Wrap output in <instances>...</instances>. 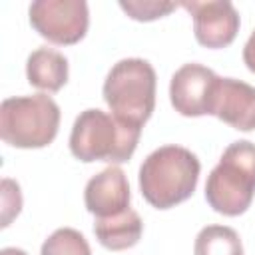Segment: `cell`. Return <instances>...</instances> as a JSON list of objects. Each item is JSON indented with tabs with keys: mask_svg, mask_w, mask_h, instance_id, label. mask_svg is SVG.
I'll list each match as a JSON object with an SVG mask.
<instances>
[{
	"mask_svg": "<svg viewBox=\"0 0 255 255\" xmlns=\"http://www.w3.org/2000/svg\"><path fill=\"white\" fill-rule=\"evenodd\" d=\"M143 231V221L137 211L131 207L124 211L122 215L104 217L94 221V233L96 239L110 251H124L133 247Z\"/></svg>",
	"mask_w": 255,
	"mask_h": 255,
	"instance_id": "obj_12",
	"label": "cell"
},
{
	"mask_svg": "<svg viewBox=\"0 0 255 255\" xmlns=\"http://www.w3.org/2000/svg\"><path fill=\"white\" fill-rule=\"evenodd\" d=\"M104 100L118 120L141 128L155 108L153 66L141 58L114 64L104 82Z\"/></svg>",
	"mask_w": 255,
	"mask_h": 255,
	"instance_id": "obj_4",
	"label": "cell"
},
{
	"mask_svg": "<svg viewBox=\"0 0 255 255\" xmlns=\"http://www.w3.org/2000/svg\"><path fill=\"white\" fill-rule=\"evenodd\" d=\"M0 255H28V253L22 251V249H18V247H4L0 251Z\"/></svg>",
	"mask_w": 255,
	"mask_h": 255,
	"instance_id": "obj_18",
	"label": "cell"
},
{
	"mask_svg": "<svg viewBox=\"0 0 255 255\" xmlns=\"http://www.w3.org/2000/svg\"><path fill=\"white\" fill-rule=\"evenodd\" d=\"M243 62L249 68V72L255 74V30H253V34L249 36V40L243 48Z\"/></svg>",
	"mask_w": 255,
	"mask_h": 255,
	"instance_id": "obj_17",
	"label": "cell"
},
{
	"mask_svg": "<svg viewBox=\"0 0 255 255\" xmlns=\"http://www.w3.org/2000/svg\"><path fill=\"white\" fill-rule=\"evenodd\" d=\"M141 128L118 120L114 114H106L98 108L84 110L70 133V151L76 159L124 163L131 159Z\"/></svg>",
	"mask_w": 255,
	"mask_h": 255,
	"instance_id": "obj_2",
	"label": "cell"
},
{
	"mask_svg": "<svg viewBox=\"0 0 255 255\" xmlns=\"http://www.w3.org/2000/svg\"><path fill=\"white\" fill-rule=\"evenodd\" d=\"M32 28L54 44L80 42L90 24L88 4L84 0H36L30 4Z\"/></svg>",
	"mask_w": 255,
	"mask_h": 255,
	"instance_id": "obj_6",
	"label": "cell"
},
{
	"mask_svg": "<svg viewBox=\"0 0 255 255\" xmlns=\"http://www.w3.org/2000/svg\"><path fill=\"white\" fill-rule=\"evenodd\" d=\"M58 128L60 108L46 94L6 98L0 106V137L12 147H46Z\"/></svg>",
	"mask_w": 255,
	"mask_h": 255,
	"instance_id": "obj_5",
	"label": "cell"
},
{
	"mask_svg": "<svg viewBox=\"0 0 255 255\" xmlns=\"http://www.w3.org/2000/svg\"><path fill=\"white\" fill-rule=\"evenodd\" d=\"M193 255H243V245L235 229L227 225H207L195 237Z\"/></svg>",
	"mask_w": 255,
	"mask_h": 255,
	"instance_id": "obj_13",
	"label": "cell"
},
{
	"mask_svg": "<svg viewBox=\"0 0 255 255\" xmlns=\"http://www.w3.org/2000/svg\"><path fill=\"white\" fill-rule=\"evenodd\" d=\"M219 76L201 64H183L169 82V100L175 112L197 118L213 112V98Z\"/></svg>",
	"mask_w": 255,
	"mask_h": 255,
	"instance_id": "obj_7",
	"label": "cell"
},
{
	"mask_svg": "<svg viewBox=\"0 0 255 255\" xmlns=\"http://www.w3.org/2000/svg\"><path fill=\"white\" fill-rule=\"evenodd\" d=\"M22 209V193L20 185L12 179H2V227H8L10 221Z\"/></svg>",
	"mask_w": 255,
	"mask_h": 255,
	"instance_id": "obj_16",
	"label": "cell"
},
{
	"mask_svg": "<svg viewBox=\"0 0 255 255\" xmlns=\"http://www.w3.org/2000/svg\"><path fill=\"white\" fill-rule=\"evenodd\" d=\"M193 18L195 40L205 48H225L239 32V12L229 0L181 2Z\"/></svg>",
	"mask_w": 255,
	"mask_h": 255,
	"instance_id": "obj_8",
	"label": "cell"
},
{
	"mask_svg": "<svg viewBox=\"0 0 255 255\" xmlns=\"http://www.w3.org/2000/svg\"><path fill=\"white\" fill-rule=\"evenodd\" d=\"M211 116L239 131L255 129V86L235 78H219Z\"/></svg>",
	"mask_w": 255,
	"mask_h": 255,
	"instance_id": "obj_10",
	"label": "cell"
},
{
	"mask_svg": "<svg viewBox=\"0 0 255 255\" xmlns=\"http://www.w3.org/2000/svg\"><path fill=\"white\" fill-rule=\"evenodd\" d=\"M26 78L38 90L58 92L68 82V60L48 46L36 48L26 60Z\"/></svg>",
	"mask_w": 255,
	"mask_h": 255,
	"instance_id": "obj_11",
	"label": "cell"
},
{
	"mask_svg": "<svg viewBox=\"0 0 255 255\" xmlns=\"http://www.w3.org/2000/svg\"><path fill=\"white\" fill-rule=\"evenodd\" d=\"M201 163L181 145H161L139 167V191L155 209H169L191 197Z\"/></svg>",
	"mask_w": 255,
	"mask_h": 255,
	"instance_id": "obj_1",
	"label": "cell"
},
{
	"mask_svg": "<svg viewBox=\"0 0 255 255\" xmlns=\"http://www.w3.org/2000/svg\"><path fill=\"white\" fill-rule=\"evenodd\" d=\"M129 199L131 195H129L128 177L116 165L106 167L86 183V191H84L86 209L92 215H96V219L122 215L124 211L129 209Z\"/></svg>",
	"mask_w": 255,
	"mask_h": 255,
	"instance_id": "obj_9",
	"label": "cell"
},
{
	"mask_svg": "<svg viewBox=\"0 0 255 255\" xmlns=\"http://www.w3.org/2000/svg\"><path fill=\"white\" fill-rule=\"evenodd\" d=\"M255 195V143L247 139L225 147L219 163L211 169L205 183L209 207L221 215H241L249 209Z\"/></svg>",
	"mask_w": 255,
	"mask_h": 255,
	"instance_id": "obj_3",
	"label": "cell"
},
{
	"mask_svg": "<svg viewBox=\"0 0 255 255\" xmlns=\"http://www.w3.org/2000/svg\"><path fill=\"white\" fill-rule=\"evenodd\" d=\"M40 255H92V251L80 231L60 227L42 243Z\"/></svg>",
	"mask_w": 255,
	"mask_h": 255,
	"instance_id": "obj_14",
	"label": "cell"
},
{
	"mask_svg": "<svg viewBox=\"0 0 255 255\" xmlns=\"http://www.w3.org/2000/svg\"><path fill=\"white\" fill-rule=\"evenodd\" d=\"M175 2H155V0H131V2H120V8L133 20H155L161 18L165 14H169L171 10H175Z\"/></svg>",
	"mask_w": 255,
	"mask_h": 255,
	"instance_id": "obj_15",
	"label": "cell"
}]
</instances>
